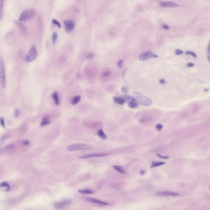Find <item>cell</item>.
Here are the masks:
<instances>
[{
  "label": "cell",
  "mask_w": 210,
  "mask_h": 210,
  "mask_svg": "<svg viewBox=\"0 0 210 210\" xmlns=\"http://www.w3.org/2000/svg\"><path fill=\"white\" fill-rule=\"evenodd\" d=\"M133 95L136 98L138 103L141 105L148 106L151 105L152 101L151 99L144 96L142 94L137 92L133 93Z\"/></svg>",
  "instance_id": "1"
},
{
  "label": "cell",
  "mask_w": 210,
  "mask_h": 210,
  "mask_svg": "<svg viewBox=\"0 0 210 210\" xmlns=\"http://www.w3.org/2000/svg\"><path fill=\"white\" fill-rule=\"evenodd\" d=\"M35 11L34 9H25L20 15L19 19L20 22H26L33 18L35 16Z\"/></svg>",
  "instance_id": "2"
},
{
  "label": "cell",
  "mask_w": 210,
  "mask_h": 210,
  "mask_svg": "<svg viewBox=\"0 0 210 210\" xmlns=\"http://www.w3.org/2000/svg\"><path fill=\"white\" fill-rule=\"evenodd\" d=\"M0 84L3 89L5 88L6 76L5 64L3 58L2 57H0Z\"/></svg>",
  "instance_id": "3"
},
{
  "label": "cell",
  "mask_w": 210,
  "mask_h": 210,
  "mask_svg": "<svg viewBox=\"0 0 210 210\" xmlns=\"http://www.w3.org/2000/svg\"><path fill=\"white\" fill-rule=\"evenodd\" d=\"M38 52L35 45H33L29 51H28L25 57V61L26 62L29 63L34 61L37 57Z\"/></svg>",
  "instance_id": "4"
},
{
  "label": "cell",
  "mask_w": 210,
  "mask_h": 210,
  "mask_svg": "<svg viewBox=\"0 0 210 210\" xmlns=\"http://www.w3.org/2000/svg\"><path fill=\"white\" fill-rule=\"evenodd\" d=\"M91 148L90 145L83 143H77L69 145L67 147L68 151H75L82 150H88Z\"/></svg>",
  "instance_id": "5"
},
{
  "label": "cell",
  "mask_w": 210,
  "mask_h": 210,
  "mask_svg": "<svg viewBox=\"0 0 210 210\" xmlns=\"http://www.w3.org/2000/svg\"><path fill=\"white\" fill-rule=\"evenodd\" d=\"M64 27L66 33L72 32L75 28V23L73 21L66 19L63 22Z\"/></svg>",
  "instance_id": "6"
},
{
  "label": "cell",
  "mask_w": 210,
  "mask_h": 210,
  "mask_svg": "<svg viewBox=\"0 0 210 210\" xmlns=\"http://www.w3.org/2000/svg\"><path fill=\"white\" fill-rule=\"evenodd\" d=\"M72 199L67 198L57 202L55 204V208L57 210H60L70 205L72 202Z\"/></svg>",
  "instance_id": "7"
},
{
  "label": "cell",
  "mask_w": 210,
  "mask_h": 210,
  "mask_svg": "<svg viewBox=\"0 0 210 210\" xmlns=\"http://www.w3.org/2000/svg\"><path fill=\"white\" fill-rule=\"evenodd\" d=\"M158 56L156 54H154L153 52H147L141 54L139 57V60L140 61H143L148 60L149 59L152 58H158Z\"/></svg>",
  "instance_id": "8"
},
{
  "label": "cell",
  "mask_w": 210,
  "mask_h": 210,
  "mask_svg": "<svg viewBox=\"0 0 210 210\" xmlns=\"http://www.w3.org/2000/svg\"><path fill=\"white\" fill-rule=\"evenodd\" d=\"M179 193L175 192L165 191L158 192L156 194V196L158 197L177 196Z\"/></svg>",
  "instance_id": "9"
},
{
  "label": "cell",
  "mask_w": 210,
  "mask_h": 210,
  "mask_svg": "<svg viewBox=\"0 0 210 210\" xmlns=\"http://www.w3.org/2000/svg\"><path fill=\"white\" fill-rule=\"evenodd\" d=\"M110 155V153H91L82 156H80L79 158L81 159H87L89 158H92L93 157H104V156H108Z\"/></svg>",
  "instance_id": "10"
},
{
  "label": "cell",
  "mask_w": 210,
  "mask_h": 210,
  "mask_svg": "<svg viewBox=\"0 0 210 210\" xmlns=\"http://www.w3.org/2000/svg\"><path fill=\"white\" fill-rule=\"evenodd\" d=\"M159 5L160 6L164 8H177L179 7V5L173 1H168L161 2L159 3Z\"/></svg>",
  "instance_id": "11"
},
{
  "label": "cell",
  "mask_w": 210,
  "mask_h": 210,
  "mask_svg": "<svg viewBox=\"0 0 210 210\" xmlns=\"http://www.w3.org/2000/svg\"><path fill=\"white\" fill-rule=\"evenodd\" d=\"M86 201L90 202L93 203H96V204H99L100 205H108V203L105 202L104 201H101L99 199H96L95 198H86L85 199Z\"/></svg>",
  "instance_id": "12"
},
{
  "label": "cell",
  "mask_w": 210,
  "mask_h": 210,
  "mask_svg": "<svg viewBox=\"0 0 210 210\" xmlns=\"http://www.w3.org/2000/svg\"><path fill=\"white\" fill-rule=\"evenodd\" d=\"M121 97L124 99L125 103H129L130 102H137L135 98L134 97H133V96H131V95L125 94V95H122Z\"/></svg>",
  "instance_id": "13"
},
{
  "label": "cell",
  "mask_w": 210,
  "mask_h": 210,
  "mask_svg": "<svg viewBox=\"0 0 210 210\" xmlns=\"http://www.w3.org/2000/svg\"><path fill=\"white\" fill-rule=\"evenodd\" d=\"M14 23L17 25V26H18L19 28L21 29V31L23 33H26V31H27V28L24 24L22 23V22H20L18 21H15L14 22Z\"/></svg>",
  "instance_id": "14"
},
{
  "label": "cell",
  "mask_w": 210,
  "mask_h": 210,
  "mask_svg": "<svg viewBox=\"0 0 210 210\" xmlns=\"http://www.w3.org/2000/svg\"><path fill=\"white\" fill-rule=\"evenodd\" d=\"M51 96L54 101V103L56 105H59L60 103L59 96L57 91H55L51 94Z\"/></svg>",
  "instance_id": "15"
},
{
  "label": "cell",
  "mask_w": 210,
  "mask_h": 210,
  "mask_svg": "<svg viewBox=\"0 0 210 210\" xmlns=\"http://www.w3.org/2000/svg\"><path fill=\"white\" fill-rule=\"evenodd\" d=\"M50 123H51V120L50 119L49 117L48 116H46L43 118L41 122L40 125L42 127H44L49 124Z\"/></svg>",
  "instance_id": "16"
},
{
  "label": "cell",
  "mask_w": 210,
  "mask_h": 210,
  "mask_svg": "<svg viewBox=\"0 0 210 210\" xmlns=\"http://www.w3.org/2000/svg\"><path fill=\"white\" fill-rule=\"evenodd\" d=\"M78 192L81 194H87L90 195L94 193V190L90 189H80L78 190Z\"/></svg>",
  "instance_id": "17"
},
{
  "label": "cell",
  "mask_w": 210,
  "mask_h": 210,
  "mask_svg": "<svg viewBox=\"0 0 210 210\" xmlns=\"http://www.w3.org/2000/svg\"><path fill=\"white\" fill-rule=\"evenodd\" d=\"M97 134L99 137L103 140H106L108 137L101 129H99L97 131Z\"/></svg>",
  "instance_id": "18"
},
{
  "label": "cell",
  "mask_w": 210,
  "mask_h": 210,
  "mask_svg": "<svg viewBox=\"0 0 210 210\" xmlns=\"http://www.w3.org/2000/svg\"><path fill=\"white\" fill-rule=\"evenodd\" d=\"M113 100L116 104H118L120 105H123L125 103L124 99L122 97H114L113 98Z\"/></svg>",
  "instance_id": "19"
},
{
  "label": "cell",
  "mask_w": 210,
  "mask_h": 210,
  "mask_svg": "<svg viewBox=\"0 0 210 210\" xmlns=\"http://www.w3.org/2000/svg\"><path fill=\"white\" fill-rule=\"evenodd\" d=\"M81 99V96L80 95H77L73 98L71 100V103L73 105H75L80 101Z\"/></svg>",
  "instance_id": "20"
},
{
  "label": "cell",
  "mask_w": 210,
  "mask_h": 210,
  "mask_svg": "<svg viewBox=\"0 0 210 210\" xmlns=\"http://www.w3.org/2000/svg\"><path fill=\"white\" fill-rule=\"evenodd\" d=\"M165 164V162H156V161H153L151 163V168H152L153 167H159L161 165H163Z\"/></svg>",
  "instance_id": "21"
},
{
  "label": "cell",
  "mask_w": 210,
  "mask_h": 210,
  "mask_svg": "<svg viewBox=\"0 0 210 210\" xmlns=\"http://www.w3.org/2000/svg\"><path fill=\"white\" fill-rule=\"evenodd\" d=\"M0 187H5L6 188V190L8 191H9L11 190V188L9 184L6 181H4L0 183Z\"/></svg>",
  "instance_id": "22"
},
{
  "label": "cell",
  "mask_w": 210,
  "mask_h": 210,
  "mask_svg": "<svg viewBox=\"0 0 210 210\" xmlns=\"http://www.w3.org/2000/svg\"><path fill=\"white\" fill-rule=\"evenodd\" d=\"M113 168L115 170H116L117 171L119 172L120 173H121L122 174H125V172L123 169H122V167H120V166L119 165H113Z\"/></svg>",
  "instance_id": "23"
},
{
  "label": "cell",
  "mask_w": 210,
  "mask_h": 210,
  "mask_svg": "<svg viewBox=\"0 0 210 210\" xmlns=\"http://www.w3.org/2000/svg\"><path fill=\"white\" fill-rule=\"evenodd\" d=\"M4 1L3 0H0V20L2 18L3 13V8L4 6Z\"/></svg>",
  "instance_id": "24"
},
{
  "label": "cell",
  "mask_w": 210,
  "mask_h": 210,
  "mask_svg": "<svg viewBox=\"0 0 210 210\" xmlns=\"http://www.w3.org/2000/svg\"><path fill=\"white\" fill-rule=\"evenodd\" d=\"M58 37V34L56 32H53L52 36V42L54 44L56 43V41L57 40Z\"/></svg>",
  "instance_id": "25"
},
{
  "label": "cell",
  "mask_w": 210,
  "mask_h": 210,
  "mask_svg": "<svg viewBox=\"0 0 210 210\" xmlns=\"http://www.w3.org/2000/svg\"><path fill=\"white\" fill-rule=\"evenodd\" d=\"M128 106L131 108H136L138 107L137 102H130L128 103Z\"/></svg>",
  "instance_id": "26"
},
{
  "label": "cell",
  "mask_w": 210,
  "mask_h": 210,
  "mask_svg": "<svg viewBox=\"0 0 210 210\" xmlns=\"http://www.w3.org/2000/svg\"><path fill=\"white\" fill-rule=\"evenodd\" d=\"M94 57H95V54L94 53L91 52L87 55L86 56V58L88 60H91L93 58H94Z\"/></svg>",
  "instance_id": "27"
},
{
  "label": "cell",
  "mask_w": 210,
  "mask_h": 210,
  "mask_svg": "<svg viewBox=\"0 0 210 210\" xmlns=\"http://www.w3.org/2000/svg\"><path fill=\"white\" fill-rule=\"evenodd\" d=\"M185 54L186 55H187L191 56H192L193 57H195V58H197V57L196 54H195V52H193L192 51H186L185 52Z\"/></svg>",
  "instance_id": "28"
},
{
  "label": "cell",
  "mask_w": 210,
  "mask_h": 210,
  "mask_svg": "<svg viewBox=\"0 0 210 210\" xmlns=\"http://www.w3.org/2000/svg\"><path fill=\"white\" fill-rule=\"evenodd\" d=\"M111 75V72L110 71H105L102 74V76L105 78H108Z\"/></svg>",
  "instance_id": "29"
},
{
  "label": "cell",
  "mask_w": 210,
  "mask_h": 210,
  "mask_svg": "<svg viewBox=\"0 0 210 210\" xmlns=\"http://www.w3.org/2000/svg\"><path fill=\"white\" fill-rule=\"evenodd\" d=\"M52 23H53V24H54L56 25V26H57V27H58V28H61V25L60 23L59 22H58V21L56 20V19H52Z\"/></svg>",
  "instance_id": "30"
},
{
  "label": "cell",
  "mask_w": 210,
  "mask_h": 210,
  "mask_svg": "<svg viewBox=\"0 0 210 210\" xmlns=\"http://www.w3.org/2000/svg\"><path fill=\"white\" fill-rule=\"evenodd\" d=\"M156 130H157L158 131H161L163 128V126L162 124H158L156 125Z\"/></svg>",
  "instance_id": "31"
},
{
  "label": "cell",
  "mask_w": 210,
  "mask_h": 210,
  "mask_svg": "<svg viewBox=\"0 0 210 210\" xmlns=\"http://www.w3.org/2000/svg\"><path fill=\"white\" fill-rule=\"evenodd\" d=\"M184 53V52L181 50L176 49L175 51V53L176 56H179L182 55Z\"/></svg>",
  "instance_id": "32"
},
{
  "label": "cell",
  "mask_w": 210,
  "mask_h": 210,
  "mask_svg": "<svg viewBox=\"0 0 210 210\" xmlns=\"http://www.w3.org/2000/svg\"><path fill=\"white\" fill-rule=\"evenodd\" d=\"M157 156L158 157H159V158H160L161 159H168L170 158V156H162V155H161V154H160L159 153H157Z\"/></svg>",
  "instance_id": "33"
},
{
  "label": "cell",
  "mask_w": 210,
  "mask_h": 210,
  "mask_svg": "<svg viewBox=\"0 0 210 210\" xmlns=\"http://www.w3.org/2000/svg\"><path fill=\"white\" fill-rule=\"evenodd\" d=\"M0 124L3 128H5V121L3 118H0Z\"/></svg>",
  "instance_id": "34"
},
{
  "label": "cell",
  "mask_w": 210,
  "mask_h": 210,
  "mask_svg": "<svg viewBox=\"0 0 210 210\" xmlns=\"http://www.w3.org/2000/svg\"><path fill=\"white\" fill-rule=\"evenodd\" d=\"M20 114V111L19 110H16L14 113V117L15 118H18Z\"/></svg>",
  "instance_id": "35"
},
{
  "label": "cell",
  "mask_w": 210,
  "mask_h": 210,
  "mask_svg": "<svg viewBox=\"0 0 210 210\" xmlns=\"http://www.w3.org/2000/svg\"><path fill=\"white\" fill-rule=\"evenodd\" d=\"M124 60H119V62H118V66L119 68H122V63L123 62Z\"/></svg>",
  "instance_id": "36"
},
{
  "label": "cell",
  "mask_w": 210,
  "mask_h": 210,
  "mask_svg": "<svg viewBox=\"0 0 210 210\" xmlns=\"http://www.w3.org/2000/svg\"><path fill=\"white\" fill-rule=\"evenodd\" d=\"M121 91L122 92L125 93V94H126L127 93V88L125 87H122V88H121Z\"/></svg>",
  "instance_id": "37"
},
{
  "label": "cell",
  "mask_w": 210,
  "mask_h": 210,
  "mask_svg": "<svg viewBox=\"0 0 210 210\" xmlns=\"http://www.w3.org/2000/svg\"><path fill=\"white\" fill-rule=\"evenodd\" d=\"M159 83L161 85H165L166 83V81L164 79H161L159 80Z\"/></svg>",
  "instance_id": "38"
},
{
  "label": "cell",
  "mask_w": 210,
  "mask_h": 210,
  "mask_svg": "<svg viewBox=\"0 0 210 210\" xmlns=\"http://www.w3.org/2000/svg\"><path fill=\"white\" fill-rule=\"evenodd\" d=\"M162 28L163 29L165 30H168L170 28V27L167 25H162Z\"/></svg>",
  "instance_id": "39"
},
{
  "label": "cell",
  "mask_w": 210,
  "mask_h": 210,
  "mask_svg": "<svg viewBox=\"0 0 210 210\" xmlns=\"http://www.w3.org/2000/svg\"><path fill=\"white\" fill-rule=\"evenodd\" d=\"M195 65H194V64L192 63H188L187 64V66L188 67H193V66H194Z\"/></svg>",
  "instance_id": "40"
},
{
  "label": "cell",
  "mask_w": 210,
  "mask_h": 210,
  "mask_svg": "<svg viewBox=\"0 0 210 210\" xmlns=\"http://www.w3.org/2000/svg\"><path fill=\"white\" fill-rule=\"evenodd\" d=\"M146 173V171L144 170H141L140 171V174L141 175H143L145 174Z\"/></svg>",
  "instance_id": "41"
},
{
  "label": "cell",
  "mask_w": 210,
  "mask_h": 210,
  "mask_svg": "<svg viewBox=\"0 0 210 210\" xmlns=\"http://www.w3.org/2000/svg\"><path fill=\"white\" fill-rule=\"evenodd\" d=\"M23 144H24L25 145H28V144H29L30 142L28 141H25L24 142H23Z\"/></svg>",
  "instance_id": "42"
},
{
  "label": "cell",
  "mask_w": 210,
  "mask_h": 210,
  "mask_svg": "<svg viewBox=\"0 0 210 210\" xmlns=\"http://www.w3.org/2000/svg\"><path fill=\"white\" fill-rule=\"evenodd\" d=\"M207 51H208V52H210V48H209V45H208V48H207Z\"/></svg>",
  "instance_id": "43"
},
{
  "label": "cell",
  "mask_w": 210,
  "mask_h": 210,
  "mask_svg": "<svg viewBox=\"0 0 210 210\" xmlns=\"http://www.w3.org/2000/svg\"><path fill=\"white\" fill-rule=\"evenodd\" d=\"M126 70H127V69H125V70L124 71V72H123V77H124V76H125V72H126Z\"/></svg>",
  "instance_id": "44"
},
{
  "label": "cell",
  "mask_w": 210,
  "mask_h": 210,
  "mask_svg": "<svg viewBox=\"0 0 210 210\" xmlns=\"http://www.w3.org/2000/svg\"><path fill=\"white\" fill-rule=\"evenodd\" d=\"M207 58H208V60L209 61V55H208V56H207Z\"/></svg>",
  "instance_id": "45"
},
{
  "label": "cell",
  "mask_w": 210,
  "mask_h": 210,
  "mask_svg": "<svg viewBox=\"0 0 210 210\" xmlns=\"http://www.w3.org/2000/svg\"><path fill=\"white\" fill-rule=\"evenodd\" d=\"M209 89H205V90H204V91H205V92L208 91H209Z\"/></svg>",
  "instance_id": "46"
}]
</instances>
